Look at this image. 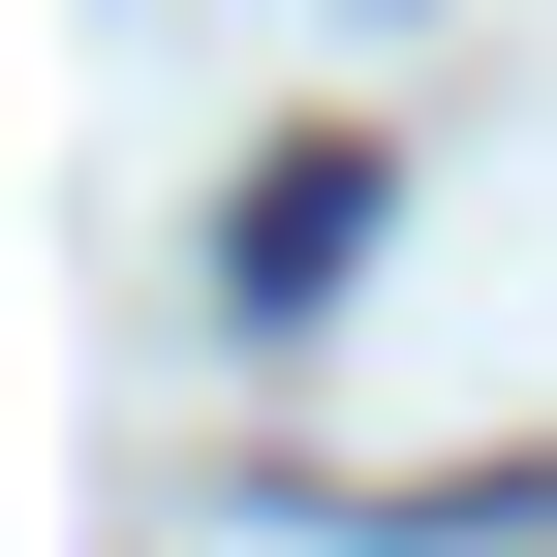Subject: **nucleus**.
<instances>
[{"mask_svg": "<svg viewBox=\"0 0 557 557\" xmlns=\"http://www.w3.org/2000/svg\"><path fill=\"white\" fill-rule=\"evenodd\" d=\"M341 248H372V156H341V124H310V156L248 186V310H341Z\"/></svg>", "mask_w": 557, "mask_h": 557, "instance_id": "1", "label": "nucleus"}]
</instances>
